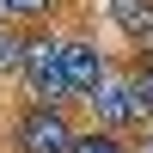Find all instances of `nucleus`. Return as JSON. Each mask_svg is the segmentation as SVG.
I'll return each instance as SVG.
<instances>
[{
  "label": "nucleus",
  "instance_id": "1a4fd4ad",
  "mask_svg": "<svg viewBox=\"0 0 153 153\" xmlns=\"http://www.w3.org/2000/svg\"><path fill=\"white\" fill-rule=\"evenodd\" d=\"M0 25H6V19H0Z\"/></svg>",
  "mask_w": 153,
  "mask_h": 153
},
{
  "label": "nucleus",
  "instance_id": "f03ea898",
  "mask_svg": "<svg viewBox=\"0 0 153 153\" xmlns=\"http://www.w3.org/2000/svg\"><path fill=\"white\" fill-rule=\"evenodd\" d=\"M74 117L68 104H43V98H25L6 123V147L12 153H74Z\"/></svg>",
  "mask_w": 153,
  "mask_h": 153
},
{
  "label": "nucleus",
  "instance_id": "6e6552de",
  "mask_svg": "<svg viewBox=\"0 0 153 153\" xmlns=\"http://www.w3.org/2000/svg\"><path fill=\"white\" fill-rule=\"evenodd\" d=\"M19 74V25H0V80Z\"/></svg>",
  "mask_w": 153,
  "mask_h": 153
},
{
  "label": "nucleus",
  "instance_id": "423d86ee",
  "mask_svg": "<svg viewBox=\"0 0 153 153\" xmlns=\"http://www.w3.org/2000/svg\"><path fill=\"white\" fill-rule=\"evenodd\" d=\"M61 6H68V0H0V19L25 31V25H55Z\"/></svg>",
  "mask_w": 153,
  "mask_h": 153
},
{
  "label": "nucleus",
  "instance_id": "0eeeda50",
  "mask_svg": "<svg viewBox=\"0 0 153 153\" xmlns=\"http://www.w3.org/2000/svg\"><path fill=\"white\" fill-rule=\"evenodd\" d=\"M74 153H129V135H110V129H86V135H74Z\"/></svg>",
  "mask_w": 153,
  "mask_h": 153
},
{
  "label": "nucleus",
  "instance_id": "7ed1b4c3",
  "mask_svg": "<svg viewBox=\"0 0 153 153\" xmlns=\"http://www.w3.org/2000/svg\"><path fill=\"white\" fill-rule=\"evenodd\" d=\"M86 104H92L98 129H110V135H129V129H147V123H153V110H147L141 86H135L129 74H117V68L104 74V86H98V92L86 98Z\"/></svg>",
  "mask_w": 153,
  "mask_h": 153
},
{
  "label": "nucleus",
  "instance_id": "39448f33",
  "mask_svg": "<svg viewBox=\"0 0 153 153\" xmlns=\"http://www.w3.org/2000/svg\"><path fill=\"white\" fill-rule=\"evenodd\" d=\"M104 6H110V25L135 49H153V0H104Z\"/></svg>",
  "mask_w": 153,
  "mask_h": 153
},
{
  "label": "nucleus",
  "instance_id": "20e7f679",
  "mask_svg": "<svg viewBox=\"0 0 153 153\" xmlns=\"http://www.w3.org/2000/svg\"><path fill=\"white\" fill-rule=\"evenodd\" d=\"M61 68H68V92L74 98H92L98 86H104L110 61H104V49H98L92 37H61Z\"/></svg>",
  "mask_w": 153,
  "mask_h": 153
},
{
  "label": "nucleus",
  "instance_id": "f257e3e1",
  "mask_svg": "<svg viewBox=\"0 0 153 153\" xmlns=\"http://www.w3.org/2000/svg\"><path fill=\"white\" fill-rule=\"evenodd\" d=\"M19 74H25V86H31V98H43V104H74L55 25H25L19 31Z\"/></svg>",
  "mask_w": 153,
  "mask_h": 153
}]
</instances>
